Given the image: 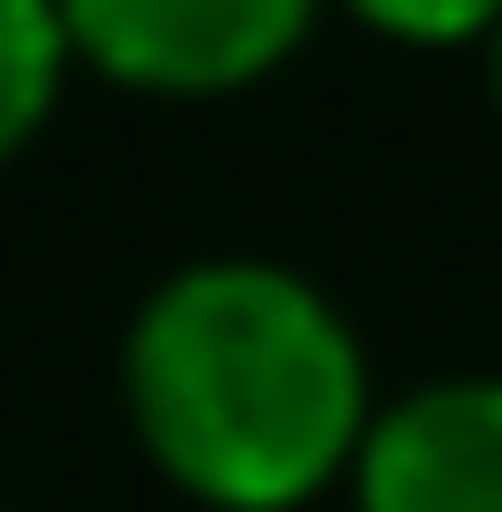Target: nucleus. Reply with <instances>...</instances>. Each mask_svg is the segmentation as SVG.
Here are the masks:
<instances>
[{"mask_svg": "<svg viewBox=\"0 0 502 512\" xmlns=\"http://www.w3.org/2000/svg\"><path fill=\"white\" fill-rule=\"evenodd\" d=\"M367 418V345L293 262H189L126 324V429L199 512H304L346 492Z\"/></svg>", "mask_w": 502, "mask_h": 512, "instance_id": "1", "label": "nucleus"}, {"mask_svg": "<svg viewBox=\"0 0 502 512\" xmlns=\"http://www.w3.org/2000/svg\"><path fill=\"white\" fill-rule=\"evenodd\" d=\"M74 63L136 95H241L293 42L314 32L325 0H53Z\"/></svg>", "mask_w": 502, "mask_h": 512, "instance_id": "2", "label": "nucleus"}, {"mask_svg": "<svg viewBox=\"0 0 502 512\" xmlns=\"http://www.w3.org/2000/svg\"><path fill=\"white\" fill-rule=\"evenodd\" d=\"M356 512H502V377H429L377 398L346 471Z\"/></svg>", "mask_w": 502, "mask_h": 512, "instance_id": "3", "label": "nucleus"}, {"mask_svg": "<svg viewBox=\"0 0 502 512\" xmlns=\"http://www.w3.org/2000/svg\"><path fill=\"white\" fill-rule=\"evenodd\" d=\"M63 74H74V32L53 0H0V168L53 126Z\"/></svg>", "mask_w": 502, "mask_h": 512, "instance_id": "4", "label": "nucleus"}, {"mask_svg": "<svg viewBox=\"0 0 502 512\" xmlns=\"http://www.w3.org/2000/svg\"><path fill=\"white\" fill-rule=\"evenodd\" d=\"M346 11L387 42H492L502 32V0H346Z\"/></svg>", "mask_w": 502, "mask_h": 512, "instance_id": "5", "label": "nucleus"}, {"mask_svg": "<svg viewBox=\"0 0 502 512\" xmlns=\"http://www.w3.org/2000/svg\"><path fill=\"white\" fill-rule=\"evenodd\" d=\"M492 95H502V32H492Z\"/></svg>", "mask_w": 502, "mask_h": 512, "instance_id": "6", "label": "nucleus"}]
</instances>
